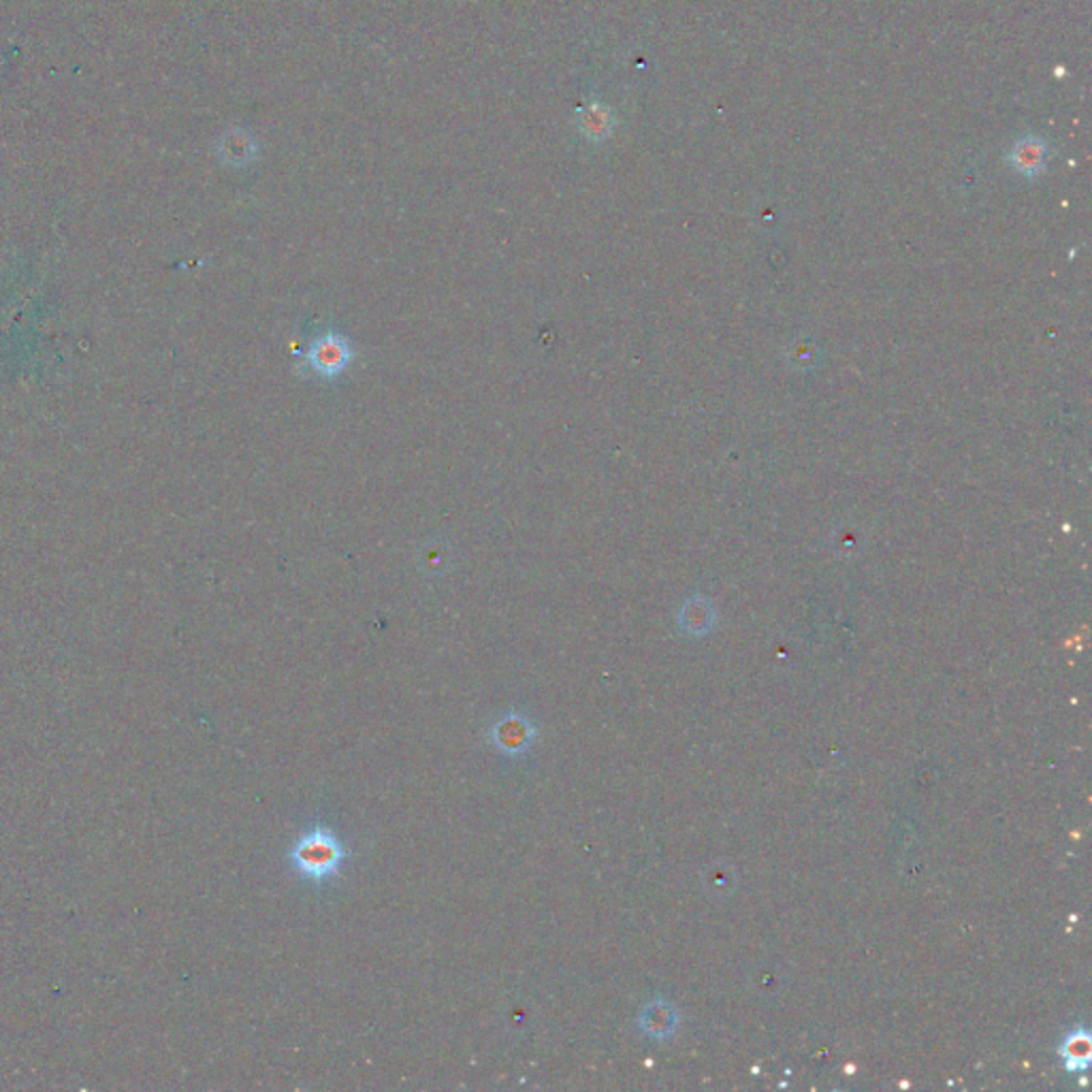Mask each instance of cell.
<instances>
[{"mask_svg": "<svg viewBox=\"0 0 1092 1092\" xmlns=\"http://www.w3.org/2000/svg\"><path fill=\"white\" fill-rule=\"evenodd\" d=\"M350 850L327 823L307 826L288 850V864L299 879L314 885H329L342 875Z\"/></svg>", "mask_w": 1092, "mask_h": 1092, "instance_id": "1", "label": "cell"}, {"mask_svg": "<svg viewBox=\"0 0 1092 1092\" xmlns=\"http://www.w3.org/2000/svg\"><path fill=\"white\" fill-rule=\"evenodd\" d=\"M489 745L504 757H523L538 741V726L519 709L506 711L487 732Z\"/></svg>", "mask_w": 1092, "mask_h": 1092, "instance_id": "2", "label": "cell"}, {"mask_svg": "<svg viewBox=\"0 0 1092 1092\" xmlns=\"http://www.w3.org/2000/svg\"><path fill=\"white\" fill-rule=\"evenodd\" d=\"M350 359V344L344 336L338 334H325L316 338L305 352L307 365L323 378H336L338 373H342L348 367Z\"/></svg>", "mask_w": 1092, "mask_h": 1092, "instance_id": "3", "label": "cell"}, {"mask_svg": "<svg viewBox=\"0 0 1092 1092\" xmlns=\"http://www.w3.org/2000/svg\"><path fill=\"white\" fill-rule=\"evenodd\" d=\"M1009 165L1024 177H1037L1046 171L1050 146L1040 135H1024L1009 150Z\"/></svg>", "mask_w": 1092, "mask_h": 1092, "instance_id": "4", "label": "cell"}, {"mask_svg": "<svg viewBox=\"0 0 1092 1092\" xmlns=\"http://www.w3.org/2000/svg\"><path fill=\"white\" fill-rule=\"evenodd\" d=\"M638 1029L651 1040L664 1042L679 1029V1011L670 1001L658 997L642 1007L638 1015Z\"/></svg>", "mask_w": 1092, "mask_h": 1092, "instance_id": "5", "label": "cell"}, {"mask_svg": "<svg viewBox=\"0 0 1092 1092\" xmlns=\"http://www.w3.org/2000/svg\"><path fill=\"white\" fill-rule=\"evenodd\" d=\"M718 621V611L713 602L704 596H691L685 600L679 613V625L689 636H704L713 629Z\"/></svg>", "mask_w": 1092, "mask_h": 1092, "instance_id": "6", "label": "cell"}, {"mask_svg": "<svg viewBox=\"0 0 1092 1092\" xmlns=\"http://www.w3.org/2000/svg\"><path fill=\"white\" fill-rule=\"evenodd\" d=\"M1061 1052L1069 1071H1084L1090 1065V1035L1086 1031L1071 1033Z\"/></svg>", "mask_w": 1092, "mask_h": 1092, "instance_id": "7", "label": "cell"}, {"mask_svg": "<svg viewBox=\"0 0 1092 1092\" xmlns=\"http://www.w3.org/2000/svg\"><path fill=\"white\" fill-rule=\"evenodd\" d=\"M585 124H587V135H592L594 140H604V137L611 133L613 117H611V113H608L606 107H602V105H592L590 111H587Z\"/></svg>", "mask_w": 1092, "mask_h": 1092, "instance_id": "8", "label": "cell"}]
</instances>
